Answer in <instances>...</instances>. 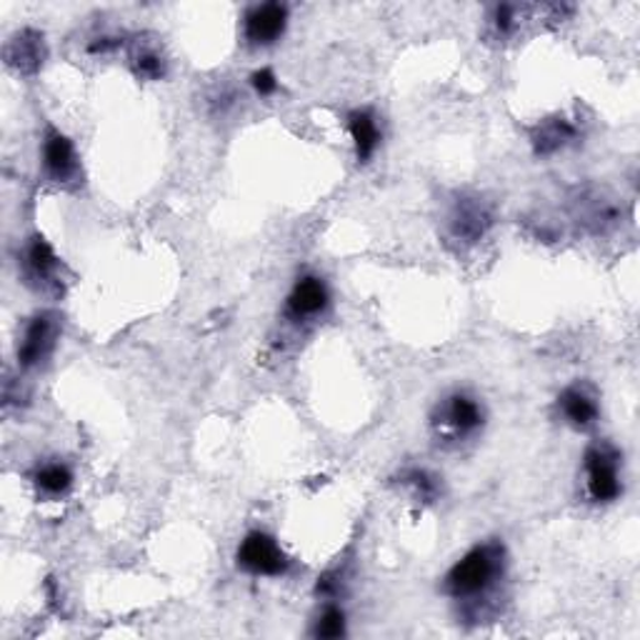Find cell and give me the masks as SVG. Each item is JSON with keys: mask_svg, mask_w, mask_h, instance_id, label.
<instances>
[{"mask_svg": "<svg viewBox=\"0 0 640 640\" xmlns=\"http://www.w3.org/2000/svg\"><path fill=\"white\" fill-rule=\"evenodd\" d=\"M21 268L25 281L39 288V291H48V288L58 285L61 258L55 256L53 246L43 236H33L28 240L21 256Z\"/></svg>", "mask_w": 640, "mask_h": 640, "instance_id": "8", "label": "cell"}, {"mask_svg": "<svg viewBox=\"0 0 640 640\" xmlns=\"http://www.w3.org/2000/svg\"><path fill=\"white\" fill-rule=\"evenodd\" d=\"M558 408H561L563 419L568 421L573 429H590L600 413L598 398L581 383L565 388V391L558 395Z\"/></svg>", "mask_w": 640, "mask_h": 640, "instance_id": "12", "label": "cell"}, {"mask_svg": "<svg viewBox=\"0 0 640 640\" xmlns=\"http://www.w3.org/2000/svg\"><path fill=\"white\" fill-rule=\"evenodd\" d=\"M33 484L45 496H63L68 493L73 486V470L61 460L43 463V466H39L33 473Z\"/></svg>", "mask_w": 640, "mask_h": 640, "instance_id": "15", "label": "cell"}, {"mask_svg": "<svg viewBox=\"0 0 640 640\" xmlns=\"http://www.w3.org/2000/svg\"><path fill=\"white\" fill-rule=\"evenodd\" d=\"M328 303H330V293H328V285L323 283V278L303 275L299 278V283L293 285L291 295H288L285 313H288V318L295 323L311 321V318H318V315L328 308Z\"/></svg>", "mask_w": 640, "mask_h": 640, "instance_id": "9", "label": "cell"}, {"mask_svg": "<svg viewBox=\"0 0 640 640\" xmlns=\"http://www.w3.org/2000/svg\"><path fill=\"white\" fill-rule=\"evenodd\" d=\"M55 318L51 313H39L28 321L21 340H18V366L39 368L55 348Z\"/></svg>", "mask_w": 640, "mask_h": 640, "instance_id": "7", "label": "cell"}, {"mask_svg": "<svg viewBox=\"0 0 640 640\" xmlns=\"http://www.w3.org/2000/svg\"><path fill=\"white\" fill-rule=\"evenodd\" d=\"M348 131L354 135L358 161H368L380 145V126L373 110H354L348 116Z\"/></svg>", "mask_w": 640, "mask_h": 640, "instance_id": "14", "label": "cell"}, {"mask_svg": "<svg viewBox=\"0 0 640 640\" xmlns=\"http://www.w3.org/2000/svg\"><path fill=\"white\" fill-rule=\"evenodd\" d=\"M315 638H340L346 636V614L338 606H326L323 608V614L315 620V630H313Z\"/></svg>", "mask_w": 640, "mask_h": 640, "instance_id": "19", "label": "cell"}, {"mask_svg": "<svg viewBox=\"0 0 640 640\" xmlns=\"http://www.w3.org/2000/svg\"><path fill=\"white\" fill-rule=\"evenodd\" d=\"M506 575V549L503 543H480L470 549L445 575L443 588L458 603L478 606L480 598L490 596Z\"/></svg>", "mask_w": 640, "mask_h": 640, "instance_id": "1", "label": "cell"}, {"mask_svg": "<svg viewBox=\"0 0 640 640\" xmlns=\"http://www.w3.org/2000/svg\"><path fill=\"white\" fill-rule=\"evenodd\" d=\"M250 83H253V88L258 96H273V93L278 90V78H275V73L271 68H261V70H256L253 76H250Z\"/></svg>", "mask_w": 640, "mask_h": 640, "instance_id": "20", "label": "cell"}, {"mask_svg": "<svg viewBox=\"0 0 640 640\" xmlns=\"http://www.w3.org/2000/svg\"><path fill=\"white\" fill-rule=\"evenodd\" d=\"M45 58H48L45 39L41 31H33V28L15 33L6 45V63L21 76H35L43 68Z\"/></svg>", "mask_w": 640, "mask_h": 640, "instance_id": "10", "label": "cell"}, {"mask_svg": "<svg viewBox=\"0 0 640 640\" xmlns=\"http://www.w3.org/2000/svg\"><path fill=\"white\" fill-rule=\"evenodd\" d=\"M493 226V210L484 198L463 196L448 213V230L458 243L473 246L484 238Z\"/></svg>", "mask_w": 640, "mask_h": 640, "instance_id": "5", "label": "cell"}, {"mask_svg": "<svg viewBox=\"0 0 640 640\" xmlns=\"http://www.w3.org/2000/svg\"><path fill=\"white\" fill-rule=\"evenodd\" d=\"M401 484L423 503H435L441 498V480L425 468H408L401 473Z\"/></svg>", "mask_w": 640, "mask_h": 640, "instance_id": "16", "label": "cell"}, {"mask_svg": "<svg viewBox=\"0 0 640 640\" xmlns=\"http://www.w3.org/2000/svg\"><path fill=\"white\" fill-rule=\"evenodd\" d=\"M133 68L145 80H161L165 76V61L155 45H138L133 53Z\"/></svg>", "mask_w": 640, "mask_h": 640, "instance_id": "18", "label": "cell"}, {"mask_svg": "<svg viewBox=\"0 0 640 640\" xmlns=\"http://www.w3.org/2000/svg\"><path fill=\"white\" fill-rule=\"evenodd\" d=\"M575 135H578V128H575L571 120L551 118V120H543V123L535 128L531 135V143H533L535 155H553L563 151L565 145H571L575 141Z\"/></svg>", "mask_w": 640, "mask_h": 640, "instance_id": "13", "label": "cell"}, {"mask_svg": "<svg viewBox=\"0 0 640 640\" xmlns=\"http://www.w3.org/2000/svg\"><path fill=\"white\" fill-rule=\"evenodd\" d=\"M588 496L598 503H610L620 496V453L610 443L590 445L586 453Z\"/></svg>", "mask_w": 640, "mask_h": 640, "instance_id": "3", "label": "cell"}, {"mask_svg": "<svg viewBox=\"0 0 640 640\" xmlns=\"http://www.w3.org/2000/svg\"><path fill=\"white\" fill-rule=\"evenodd\" d=\"M43 173L48 175L53 183L68 185L78 181L80 161L76 153V145L68 135H63L55 128H48L43 135Z\"/></svg>", "mask_w": 640, "mask_h": 640, "instance_id": "6", "label": "cell"}, {"mask_svg": "<svg viewBox=\"0 0 640 640\" xmlns=\"http://www.w3.org/2000/svg\"><path fill=\"white\" fill-rule=\"evenodd\" d=\"M120 43H123L120 39H110V35H104V39H98L96 43L90 45V53H100V55H104V53L116 51Z\"/></svg>", "mask_w": 640, "mask_h": 640, "instance_id": "21", "label": "cell"}, {"mask_svg": "<svg viewBox=\"0 0 640 640\" xmlns=\"http://www.w3.org/2000/svg\"><path fill=\"white\" fill-rule=\"evenodd\" d=\"M238 565L253 575H268V578H275V575H283L291 565V558L281 551V545L275 543V538H271L263 531H253L243 538L238 549Z\"/></svg>", "mask_w": 640, "mask_h": 640, "instance_id": "4", "label": "cell"}, {"mask_svg": "<svg viewBox=\"0 0 640 640\" xmlns=\"http://www.w3.org/2000/svg\"><path fill=\"white\" fill-rule=\"evenodd\" d=\"M288 8L283 3H263L246 15V41L250 45H271L285 33Z\"/></svg>", "mask_w": 640, "mask_h": 640, "instance_id": "11", "label": "cell"}, {"mask_svg": "<svg viewBox=\"0 0 640 640\" xmlns=\"http://www.w3.org/2000/svg\"><path fill=\"white\" fill-rule=\"evenodd\" d=\"M523 13L525 8L523 6H496L493 11L488 15V25H490V33H493V39H510V35H516L518 25L523 21Z\"/></svg>", "mask_w": 640, "mask_h": 640, "instance_id": "17", "label": "cell"}, {"mask_svg": "<svg viewBox=\"0 0 640 640\" xmlns=\"http://www.w3.org/2000/svg\"><path fill=\"white\" fill-rule=\"evenodd\" d=\"M486 421L484 405L478 403V398H473L466 391H456L451 395H445L443 401L435 405V411L431 415V425L435 435L441 441H466L470 435H476L480 431V425Z\"/></svg>", "mask_w": 640, "mask_h": 640, "instance_id": "2", "label": "cell"}]
</instances>
